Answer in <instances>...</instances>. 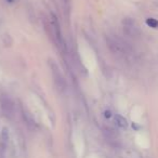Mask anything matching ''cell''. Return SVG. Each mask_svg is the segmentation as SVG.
I'll return each instance as SVG.
<instances>
[{"label": "cell", "mask_w": 158, "mask_h": 158, "mask_svg": "<svg viewBox=\"0 0 158 158\" xmlns=\"http://www.w3.org/2000/svg\"><path fill=\"white\" fill-rule=\"evenodd\" d=\"M105 39L107 48L110 49L112 54L118 60L128 62L133 56V50L131 46L123 39L116 36H106Z\"/></svg>", "instance_id": "obj_1"}, {"label": "cell", "mask_w": 158, "mask_h": 158, "mask_svg": "<svg viewBox=\"0 0 158 158\" xmlns=\"http://www.w3.org/2000/svg\"><path fill=\"white\" fill-rule=\"evenodd\" d=\"M44 26H46L44 28H46L47 33H48L50 39L53 41V44H56L60 49L64 50L65 42H64L63 34H62L61 24H60L57 16L53 12L50 14V21H49V23H46Z\"/></svg>", "instance_id": "obj_2"}, {"label": "cell", "mask_w": 158, "mask_h": 158, "mask_svg": "<svg viewBox=\"0 0 158 158\" xmlns=\"http://www.w3.org/2000/svg\"><path fill=\"white\" fill-rule=\"evenodd\" d=\"M49 66H50L51 74L53 77V81H54L56 88L60 90V92H65L66 90V81L65 78H64L63 74L60 70L57 64L55 63L53 60H49Z\"/></svg>", "instance_id": "obj_3"}, {"label": "cell", "mask_w": 158, "mask_h": 158, "mask_svg": "<svg viewBox=\"0 0 158 158\" xmlns=\"http://www.w3.org/2000/svg\"><path fill=\"white\" fill-rule=\"evenodd\" d=\"M123 33L130 38L138 39L141 36V31L139 28V25L135 23V21L130 18H126L123 21Z\"/></svg>", "instance_id": "obj_4"}, {"label": "cell", "mask_w": 158, "mask_h": 158, "mask_svg": "<svg viewBox=\"0 0 158 158\" xmlns=\"http://www.w3.org/2000/svg\"><path fill=\"white\" fill-rule=\"evenodd\" d=\"M0 108L3 116L8 119H11L14 116V105L8 95H1L0 97Z\"/></svg>", "instance_id": "obj_5"}, {"label": "cell", "mask_w": 158, "mask_h": 158, "mask_svg": "<svg viewBox=\"0 0 158 158\" xmlns=\"http://www.w3.org/2000/svg\"><path fill=\"white\" fill-rule=\"evenodd\" d=\"M22 118L24 120V123H26V126L28 127V129L31 130H35L37 128V123L35 121L34 117L31 116V114L28 112V110L25 107H22Z\"/></svg>", "instance_id": "obj_6"}, {"label": "cell", "mask_w": 158, "mask_h": 158, "mask_svg": "<svg viewBox=\"0 0 158 158\" xmlns=\"http://www.w3.org/2000/svg\"><path fill=\"white\" fill-rule=\"evenodd\" d=\"M114 123H115V125H116L118 128H120V129H127L128 128L127 119L119 114L114 115Z\"/></svg>", "instance_id": "obj_7"}, {"label": "cell", "mask_w": 158, "mask_h": 158, "mask_svg": "<svg viewBox=\"0 0 158 158\" xmlns=\"http://www.w3.org/2000/svg\"><path fill=\"white\" fill-rule=\"evenodd\" d=\"M10 142V133H9V129L8 128H2L1 130V146L5 148L8 146Z\"/></svg>", "instance_id": "obj_8"}, {"label": "cell", "mask_w": 158, "mask_h": 158, "mask_svg": "<svg viewBox=\"0 0 158 158\" xmlns=\"http://www.w3.org/2000/svg\"><path fill=\"white\" fill-rule=\"evenodd\" d=\"M123 158H140L138 153L135 151H132V149H123Z\"/></svg>", "instance_id": "obj_9"}, {"label": "cell", "mask_w": 158, "mask_h": 158, "mask_svg": "<svg viewBox=\"0 0 158 158\" xmlns=\"http://www.w3.org/2000/svg\"><path fill=\"white\" fill-rule=\"evenodd\" d=\"M145 23H146L147 26L151 27V28L158 29V21L156 20V19H154V18H148V19H146Z\"/></svg>", "instance_id": "obj_10"}, {"label": "cell", "mask_w": 158, "mask_h": 158, "mask_svg": "<svg viewBox=\"0 0 158 158\" xmlns=\"http://www.w3.org/2000/svg\"><path fill=\"white\" fill-rule=\"evenodd\" d=\"M104 117H105L106 119L112 118V117H113V113L110 112V110H105V112H104Z\"/></svg>", "instance_id": "obj_11"}, {"label": "cell", "mask_w": 158, "mask_h": 158, "mask_svg": "<svg viewBox=\"0 0 158 158\" xmlns=\"http://www.w3.org/2000/svg\"><path fill=\"white\" fill-rule=\"evenodd\" d=\"M8 1H9V2H13L14 0H8Z\"/></svg>", "instance_id": "obj_12"}]
</instances>
